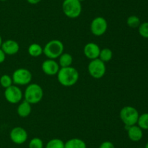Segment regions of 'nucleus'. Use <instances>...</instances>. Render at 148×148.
I'll list each match as a JSON object with an SVG mask.
<instances>
[{"mask_svg":"<svg viewBox=\"0 0 148 148\" xmlns=\"http://www.w3.org/2000/svg\"><path fill=\"white\" fill-rule=\"evenodd\" d=\"M108 29V23L104 17H96L90 23V30L95 36H103Z\"/></svg>","mask_w":148,"mask_h":148,"instance_id":"nucleus-9","label":"nucleus"},{"mask_svg":"<svg viewBox=\"0 0 148 148\" xmlns=\"http://www.w3.org/2000/svg\"><path fill=\"white\" fill-rule=\"evenodd\" d=\"M12 78L10 75H7V74H4V75L0 77V84H1L3 88H8L10 86L12 85Z\"/></svg>","mask_w":148,"mask_h":148,"instance_id":"nucleus-23","label":"nucleus"},{"mask_svg":"<svg viewBox=\"0 0 148 148\" xmlns=\"http://www.w3.org/2000/svg\"><path fill=\"white\" fill-rule=\"evenodd\" d=\"M41 68L43 72L46 75L53 76V75H57L58 72L60 69V66H59V63L55 61V59H47L43 62L41 65Z\"/></svg>","mask_w":148,"mask_h":148,"instance_id":"nucleus-11","label":"nucleus"},{"mask_svg":"<svg viewBox=\"0 0 148 148\" xmlns=\"http://www.w3.org/2000/svg\"><path fill=\"white\" fill-rule=\"evenodd\" d=\"M28 134L24 128L16 126L13 128L10 133V138L13 143L16 145H23L27 141Z\"/></svg>","mask_w":148,"mask_h":148,"instance_id":"nucleus-10","label":"nucleus"},{"mask_svg":"<svg viewBox=\"0 0 148 148\" xmlns=\"http://www.w3.org/2000/svg\"><path fill=\"white\" fill-rule=\"evenodd\" d=\"M145 148H148V142H147V144H146L145 147Z\"/></svg>","mask_w":148,"mask_h":148,"instance_id":"nucleus-30","label":"nucleus"},{"mask_svg":"<svg viewBox=\"0 0 148 148\" xmlns=\"http://www.w3.org/2000/svg\"><path fill=\"white\" fill-rule=\"evenodd\" d=\"M33 75L29 70L24 68H20L13 72L12 78L13 84L15 85H28L31 81Z\"/></svg>","mask_w":148,"mask_h":148,"instance_id":"nucleus-7","label":"nucleus"},{"mask_svg":"<svg viewBox=\"0 0 148 148\" xmlns=\"http://www.w3.org/2000/svg\"><path fill=\"white\" fill-rule=\"evenodd\" d=\"M6 59V54L4 53V51L0 48V64L3 63Z\"/></svg>","mask_w":148,"mask_h":148,"instance_id":"nucleus-27","label":"nucleus"},{"mask_svg":"<svg viewBox=\"0 0 148 148\" xmlns=\"http://www.w3.org/2000/svg\"><path fill=\"white\" fill-rule=\"evenodd\" d=\"M88 73L93 78L99 79L104 76L106 72V66L105 62L97 58V59L90 60L88 66Z\"/></svg>","mask_w":148,"mask_h":148,"instance_id":"nucleus-6","label":"nucleus"},{"mask_svg":"<svg viewBox=\"0 0 148 148\" xmlns=\"http://www.w3.org/2000/svg\"><path fill=\"white\" fill-rule=\"evenodd\" d=\"M137 124L143 130H148V113L140 115Z\"/></svg>","mask_w":148,"mask_h":148,"instance_id":"nucleus-20","label":"nucleus"},{"mask_svg":"<svg viewBox=\"0 0 148 148\" xmlns=\"http://www.w3.org/2000/svg\"><path fill=\"white\" fill-rule=\"evenodd\" d=\"M32 111L31 104L26 100L20 102L17 108V113L20 117L26 118L30 115Z\"/></svg>","mask_w":148,"mask_h":148,"instance_id":"nucleus-15","label":"nucleus"},{"mask_svg":"<svg viewBox=\"0 0 148 148\" xmlns=\"http://www.w3.org/2000/svg\"><path fill=\"white\" fill-rule=\"evenodd\" d=\"M127 130L129 139L132 142H139L143 139V129L139 127L137 125H134V126L127 127Z\"/></svg>","mask_w":148,"mask_h":148,"instance_id":"nucleus-14","label":"nucleus"},{"mask_svg":"<svg viewBox=\"0 0 148 148\" xmlns=\"http://www.w3.org/2000/svg\"><path fill=\"white\" fill-rule=\"evenodd\" d=\"M62 7L64 14L72 19L79 17L82 10L81 2L78 0H64Z\"/></svg>","mask_w":148,"mask_h":148,"instance_id":"nucleus-5","label":"nucleus"},{"mask_svg":"<svg viewBox=\"0 0 148 148\" xmlns=\"http://www.w3.org/2000/svg\"><path fill=\"white\" fill-rule=\"evenodd\" d=\"M99 148H115L114 144L110 141H105L102 142L99 146Z\"/></svg>","mask_w":148,"mask_h":148,"instance_id":"nucleus-26","label":"nucleus"},{"mask_svg":"<svg viewBox=\"0 0 148 148\" xmlns=\"http://www.w3.org/2000/svg\"><path fill=\"white\" fill-rule=\"evenodd\" d=\"M64 46L62 41L59 39L51 40L43 47V54L48 59H55L59 58L64 52Z\"/></svg>","mask_w":148,"mask_h":148,"instance_id":"nucleus-3","label":"nucleus"},{"mask_svg":"<svg viewBox=\"0 0 148 148\" xmlns=\"http://www.w3.org/2000/svg\"><path fill=\"white\" fill-rule=\"evenodd\" d=\"M64 148H87V145L82 139L72 138L64 142Z\"/></svg>","mask_w":148,"mask_h":148,"instance_id":"nucleus-16","label":"nucleus"},{"mask_svg":"<svg viewBox=\"0 0 148 148\" xmlns=\"http://www.w3.org/2000/svg\"><path fill=\"white\" fill-rule=\"evenodd\" d=\"M140 19L136 15H131L127 18V24L132 28H137L140 25Z\"/></svg>","mask_w":148,"mask_h":148,"instance_id":"nucleus-22","label":"nucleus"},{"mask_svg":"<svg viewBox=\"0 0 148 148\" xmlns=\"http://www.w3.org/2000/svg\"><path fill=\"white\" fill-rule=\"evenodd\" d=\"M27 2L30 4H37L41 1V0H27Z\"/></svg>","mask_w":148,"mask_h":148,"instance_id":"nucleus-28","label":"nucleus"},{"mask_svg":"<svg viewBox=\"0 0 148 148\" xmlns=\"http://www.w3.org/2000/svg\"><path fill=\"white\" fill-rule=\"evenodd\" d=\"M73 57L69 53H62L59 57V65L61 68H66L72 65Z\"/></svg>","mask_w":148,"mask_h":148,"instance_id":"nucleus-17","label":"nucleus"},{"mask_svg":"<svg viewBox=\"0 0 148 148\" xmlns=\"http://www.w3.org/2000/svg\"><path fill=\"white\" fill-rule=\"evenodd\" d=\"M101 48L97 44L94 42H89L84 46L83 52L88 59L92 60L99 57Z\"/></svg>","mask_w":148,"mask_h":148,"instance_id":"nucleus-12","label":"nucleus"},{"mask_svg":"<svg viewBox=\"0 0 148 148\" xmlns=\"http://www.w3.org/2000/svg\"><path fill=\"white\" fill-rule=\"evenodd\" d=\"M4 95L6 100L11 104L20 103L23 97L22 90L17 86L14 85H12L8 88L5 89Z\"/></svg>","mask_w":148,"mask_h":148,"instance_id":"nucleus-8","label":"nucleus"},{"mask_svg":"<svg viewBox=\"0 0 148 148\" xmlns=\"http://www.w3.org/2000/svg\"><path fill=\"white\" fill-rule=\"evenodd\" d=\"M78 1H80V2H82V1H85V0H78Z\"/></svg>","mask_w":148,"mask_h":148,"instance_id":"nucleus-31","label":"nucleus"},{"mask_svg":"<svg viewBox=\"0 0 148 148\" xmlns=\"http://www.w3.org/2000/svg\"><path fill=\"white\" fill-rule=\"evenodd\" d=\"M43 97V90L38 84H29L24 92L25 100L31 104L40 102Z\"/></svg>","mask_w":148,"mask_h":148,"instance_id":"nucleus-2","label":"nucleus"},{"mask_svg":"<svg viewBox=\"0 0 148 148\" xmlns=\"http://www.w3.org/2000/svg\"><path fill=\"white\" fill-rule=\"evenodd\" d=\"M46 148H64V142L62 139L54 138L47 142Z\"/></svg>","mask_w":148,"mask_h":148,"instance_id":"nucleus-21","label":"nucleus"},{"mask_svg":"<svg viewBox=\"0 0 148 148\" xmlns=\"http://www.w3.org/2000/svg\"><path fill=\"white\" fill-rule=\"evenodd\" d=\"M1 49L4 51L6 55H14L20 50V45L16 41L12 39H7L2 42Z\"/></svg>","mask_w":148,"mask_h":148,"instance_id":"nucleus-13","label":"nucleus"},{"mask_svg":"<svg viewBox=\"0 0 148 148\" xmlns=\"http://www.w3.org/2000/svg\"><path fill=\"white\" fill-rule=\"evenodd\" d=\"M138 31L140 36L145 39H148V22L140 23L138 27Z\"/></svg>","mask_w":148,"mask_h":148,"instance_id":"nucleus-25","label":"nucleus"},{"mask_svg":"<svg viewBox=\"0 0 148 148\" xmlns=\"http://www.w3.org/2000/svg\"><path fill=\"white\" fill-rule=\"evenodd\" d=\"M29 148H43V142L38 137H34L29 142Z\"/></svg>","mask_w":148,"mask_h":148,"instance_id":"nucleus-24","label":"nucleus"},{"mask_svg":"<svg viewBox=\"0 0 148 148\" xmlns=\"http://www.w3.org/2000/svg\"><path fill=\"white\" fill-rule=\"evenodd\" d=\"M113 57V52L111 49L108 48H104V49H101L99 55V59L102 60L103 62H109Z\"/></svg>","mask_w":148,"mask_h":148,"instance_id":"nucleus-19","label":"nucleus"},{"mask_svg":"<svg viewBox=\"0 0 148 148\" xmlns=\"http://www.w3.org/2000/svg\"><path fill=\"white\" fill-rule=\"evenodd\" d=\"M139 112L132 106H125L120 110L119 117L126 127L136 125L138 120Z\"/></svg>","mask_w":148,"mask_h":148,"instance_id":"nucleus-4","label":"nucleus"},{"mask_svg":"<svg viewBox=\"0 0 148 148\" xmlns=\"http://www.w3.org/2000/svg\"><path fill=\"white\" fill-rule=\"evenodd\" d=\"M27 52L33 57H38L43 53V48L39 44L33 43L28 46Z\"/></svg>","mask_w":148,"mask_h":148,"instance_id":"nucleus-18","label":"nucleus"},{"mask_svg":"<svg viewBox=\"0 0 148 148\" xmlns=\"http://www.w3.org/2000/svg\"><path fill=\"white\" fill-rule=\"evenodd\" d=\"M79 74L74 67L60 68L57 73L58 81L65 87H70L75 85L79 80Z\"/></svg>","mask_w":148,"mask_h":148,"instance_id":"nucleus-1","label":"nucleus"},{"mask_svg":"<svg viewBox=\"0 0 148 148\" xmlns=\"http://www.w3.org/2000/svg\"><path fill=\"white\" fill-rule=\"evenodd\" d=\"M0 1H7V0H0Z\"/></svg>","mask_w":148,"mask_h":148,"instance_id":"nucleus-32","label":"nucleus"},{"mask_svg":"<svg viewBox=\"0 0 148 148\" xmlns=\"http://www.w3.org/2000/svg\"><path fill=\"white\" fill-rule=\"evenodd\" d=\"M2 38H1V36H0V48H1V44H2Z\"/></svg>","mask_w":148,"mask_h":148,"instance_id":"nucleus-29","label":"nucleus"}]
</instances>
